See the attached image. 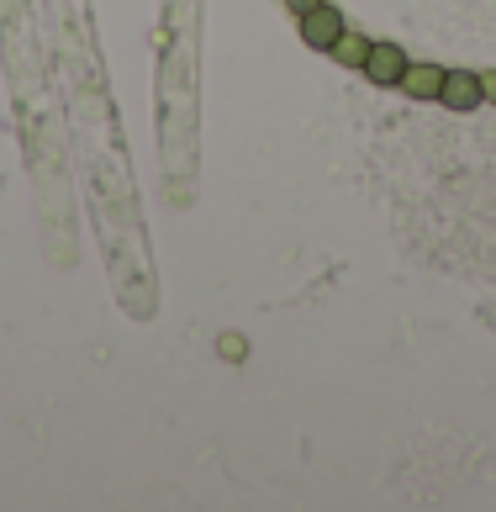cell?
Listing matches in <instances>:
<instances>
[{
	"mask_svg": "<svg viewBox=\"0 0 496 512\" xmlns=\"http://www.w3.org/2000/svg\"><path fill=\"white\" fill-rule=\"evenodd\" d=\"M407 48L402 43H370V59H365V80L375 90H391V85H402V74H407Z\"/></svg>",
	"mask_w": 496,
	"mask_h": 512,
	"instance_id": "cell-1",
	"label": "cell"
},
{
	"mask_svg": "<svg viewBox=\"0 0 496 512\" xmlns=\"http://www.w3.org/2000/svg\"><path fill=\"white\" fill-rule=\"evenodd\" d=\"M438 106H449V111H475V106H486V96H481V74H475V69H444Z\"/></svg>",
	"mask_w": 496,
	"mask_h": 512,
	"instance_id": "cell-2",
	"label": "cell"
},
{
	"mask_svg": "<svg viewBox=\"0 0 496 512\" xmlns=\"http://www.w3.org/2000/svg\"><path fill=\"white\" fill-rule=\"evenodd\" d=\"M296 22H301V43L317 48V53H328V48L338 43V32H343V16L328 6V0H322V6H312L307 16H296Z\"/></svg>",
	"mask_w": 496,
	"mask_h": 512,
	"instance_id": "cell-3",
	"label": "cell"
},
{
	"mask_svg": "<svg viewBox=\"0 0 496 512\" xmlns=\"http://www.w3.org/2000/svg\"><path fill=\"white\" fill-rule=\"evenodd\" d=\"M396 90H407L412 101L438 106V90H444V64H407V74H402V85H396Z\"/></svg>",
	"mask_w": 496,
	"mask_h": 512,
	"instance_id": "cell-4",
	"label": "cell"
},
{
	"mask_svg": "<svg viewBox=\"0 0 496 512\" xmlns=\"http://www.w3.org/2000/svg\"><path fill=\"white\" fill-rule=\"evenodd\" d=\"M328 53H333V64H343V69H365V59H370V37L343 27V32H338V43H333Z\"/></svg>",
	"mask_w": 496,
	"mask_h": 512,
	"instance_id": "cell-5",
	"label": "cell"
},
{
	"mask_svg": "<svg viewBox=\"0 0 496 512\" xmlns=\"http://www.w3.org/2000/svg\"><path fill=\"white\" fill-rule=\"evenodd\" d=\"M481 96H486V106H496V69L481 74Z\"/></svg>",
	"mask_w": 496,
	"mask_h": 512,
	"instance_id": "cell-6",
	"label": "cell"
},
{
	"mask_svg": "<svg viewBox=\"0 0 496 512\" xmlns=\"http://www.w3.org/2000/svg\"><path fill=\"white\" fill-rule=\"evenodd\" d=\"M222 354H227V359L243 354V338H238V333H227V338H222Z\"/></svg>",
	"mask_w": 496,
	"mask_h": 512,
	"instance_id": "cell-7",
	"label": "cell"
},
{
	"mask_svg": "<svg viewBox=\"0 0 496 512\" xmlns=\"http://www.w3.org/2000/svg\"><path fill=\"white\" fill-rule=\"evenodd\" d=\"M285 6H291V16H307L312 6H322V0H285Z\"/></svg>",
	"mask_w": 496,
	"mask_h": 512,
	"instance_id": "cell-8",
	"label": "cell"
}]
</instances>
